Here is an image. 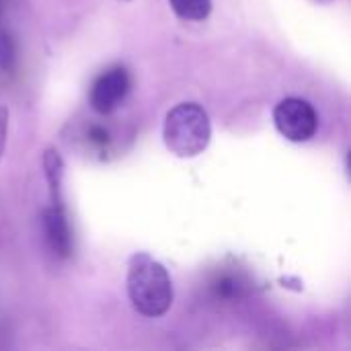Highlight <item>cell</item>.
<instances>
[{
  "label": "cell",
  "instance_id": "7a4b0ae2",
  "mask_svg": "<svg viewBox=\"0 0 351 351\" xmlns=\"http://www.w3.org/2000/svg\"><path fill=\"white\" fill-rule=\"evenodd\" d=\"M165 146L181 158H193L202 154L212 138L210 117L197 103H179L173 107L162 125Z\"/></svg>",
  "mask_w": 351,
  "mask_h": 351
},
{
  "label": "cell",
  "instance_id": "30bf717a",
  "mask_svg": "<svg viewBox=\"0 0 351 351\" xmlns=\"http://www.w3.org/2000/svg\"><path fill=\"white\" fill-rule=\"evenodd\" d=\"M6 134H8V109L0 105V158L6 148Z\"/></svg>",
  "mask_w": 351,
  "mask_h": 351
},
{
  "label": "cell",
  "instance_id": "5b68a950",
  "mask_svg": "<svg viewBox=\"0 0 351 351\" xmlns=\"http://www.w3.org/2000/svg\"><path fill=\"white\" fill-rule=\"evenodd\" d=\"M43 228L53 253L60 257H68L72 253V232L64 206H49L47 210H43Z\"/></svg>",
  "mask_w": 351,
  "mask_h": 351
},
{
  "label": "cell",
  "instance_id": "8992f818",
  "mask_svg": "<svg viewBox=\"0 0 351 351\" xmlns=\"http://www.w3.org/2000/svg\"><path fill=\"white\" fill-rule=\"evenodd\" d=\"M43 169L49 185L51 206H62V177H64V162L56 148H47L43 154Z\"/></svg>",
  "mask_w": 351,
  "mask_h": 351
},
{
  "label": "cell",
  "instance_id": "8fae6325",
  "mask_svg": "<svg viewBox=\"0 0 351 351\" xmlns=\"http://www.w3.org/2000/svg\"><path fill=\"white\" fill-rule=\"evenodd\" d=\"M90 138H93V142H97L99 146H105V144L109 142V136H107V132H105L103 128H93V130H90Z\"/></svg>",
  "mask_w": 351,
  "mask_h": 351
},
{
  "label": "cell",
  "instance_id": "52a82bcc",
  "mask_svg": "<svg viewBox=\"0 0 351 351\" xmlns=\"http://www.w3.org/2000/svg\"><path fill=\"white\" fill-rule=\"evenodd\" d=\"M169 4L183 21H204L212 12V0H169Z\"/></svg>",
  "mask_w": 351,
  "mask_h": 351
},
{
  "label": "cell",
  "instance_id": "ba28073f",
  "mask_svg": "<svg viewBox=\"0 0 351 351\" xmlns=\"http://www.w3.org/2000/svg\"><path fill=\"white\" fill-rule=\"evenodd\" d=\"M214 290H216V296H220L224 300H234V298H241L243 296L245 284L239 278H234V276H222L214 284Z\"/></svg>",
  "mask_w": 351,
  "mask_h": 351
},
{
  "label": "cell",
  "instance_id": "3957f363",
  "mask_svg": "<svg viewBox=\"0 0 351 351\" xmlns=\"http://www.w3.org/2000/svg\"><path fill=\"white\" fill-rule=\"evenodd\" d=\"M276 130L290 142H306L317 134L319 117L313 105L304 99H284L274 109Z\"/></svg>",
  "mask_w": 351,
  "mask_h": 351
},
{
  "label": "cell",
  "instance_id": "6da1fadb",
  "mask_svg": "<svg viewBox=\"0 0 351 351\" xmlns=\"http://www.w3.org/2000/svg\"><path fill=\"white\" fill-rule=\"evenodd\" d=\"M128 294L142 317L167 315L173 304V282L167 267L146 253H136L128 265Z\"/></svg>",
  "mask_w": 351,
  "mask_h": 351
},
{
  "label": "cell",
  "instance_id": "9c48e42d",
  "mask_svg": "<svg viewBox=\"0 0 351 351\" xmlns=\"http://www.w3.org/2000/svg\"><path fill=\"white\" fill-rule=\"evenodd\" d=\"M12 58H14L12 43L4 33H0V68H8L12 64Z\"/></svg>",
  "mask_w": 351,
  "mask_h": 351
},
{
  "label": "cell",
  "instance_id": "277c9868",
  "mask_svg": "<svg viewBox=\"0 0 351 351\" xmlns=\"http://www.w3.org/2000/svg\"><path fill=\"white\" fill-rule=\"evenodd\" d=\"M128 90H130V76L125 68H111L95 80L90 88V107L97 113L107 115L121 105Z\"/></svg>",
  "mask_w": 351,
  "mask_h": 351
}]
</instances>
